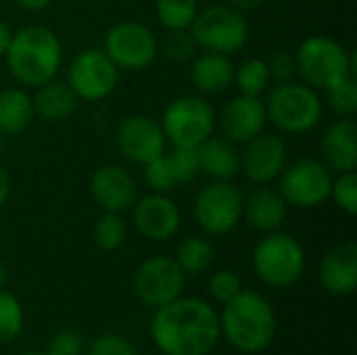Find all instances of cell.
<instances>
[{"label": "cell", "mask_w": 357, "mask_h": 355, "mask_svg": "<svg viewBox=\"0 0 357 355\" xmlns=\"http://www.w3.org/2000/svg\"><path fill=\"white\" fill-rule=\"evenodd\" d=\"M151 341L163 355H209L222 339L220 314L199 297H178L155 310Z\"/></svg>", "instance_id": "cell-1"}, {"label": "cell", "mask_w": 357, "mask_h": 355, "mask_svg": "<svg viewBox=\"0 0 357 355\" xmlns=\"http://www.w3.org/2000/svg\"><path fill=\"white\" fill-rule=\"evenodd\" d=\"M276 312L272 303L255 293L241 291L224 303L220 314V331L228 345L241 354L255 355L266 352L276 339Z\"/></svg>", "instance_id": "cell-2"}, {"label": "cell", "mask_w": 357, "mask_h": 355, "mask_svg": "<svg viewBox=\"0 0 357 355\" xmlns=\"http://www.w3.org/2000/svg\"><path fill=\"white\" fill-rule=\"evenodd\" d=\"M4 56L10 75L21 86L38 88L56 77L63 65V44L50 27L25 25L13 31Z\"/></svg>", "instance_id": "cell-3"}, {"label": "cell", "mask_w": 357, "mask_h": 355, "mask_svg": "<svg viewBox=\"0 0 357 355\" xmlns=\"http://www.w3.org/2000/svg\"><path fill=\"white\" fill-rule=\"evenodd\" d=\"M268 121L282 134H307L322 123L324 103L316 88L301 82L276 84L264 100Z\"/></svg>", "instance_id": "cell-4"}, {"label": "cell", "mask_w": 357, "mask_h": 355, "mask_svg": "<svg viewBox=\"0 0 357 355\" xmlns=\"http://www.w3.org/2000/svg\"><path fill=\"white\" fill-rule=\"evenodd\" d=\"M295 59L297 75L303 77V84L316 90H326L339 80L356 73L354 54L339 40L322 33L305 38L297 46Z\"/></svg>", "instance_id": "cell-5"}, {"label": "cell", "mask_w": 357, "mask_h": 355, "mask_svg": "<svg viewBox=\"0 0 357 355\" xmlns=\"http://www.w3.org/2000/svg\"><path fill=\"white\" fill-rule=\"evenodd\" d=\"M253 272L272 289L297 285L305 270V251L301 243L280 230L268 232L253 249Z\"/></svg>", "instance_id": "cell-6"}, {"label": "cell", "mask_w": 357, "mask_h": 355, "mask_svg": "<svg viewBox=\"0 0 357 355\" xmlns=\"http://www.w3.org/2000/svg\"><path fill=\"white\" fill-rule=\"evenodd\" d=\"M165 140L172 146L197 149L213 134L215 111L201 94H182L174 98L159 119Z\"/></svg>", "instance_id": "cell-7"}, {"label": "cell", "mask_w": 357, "mask_h": 355, "mask_svg": "<svg viewBox=\"0 0 357 355\" xmlns=\"http://www.w3.org/2000/svg\"><path fill=\"white\" fill-rule=\"evenodd\" d=\"M190 33L205 52H220V54H234L245 48L249 40V23L241 10L224 4H211L207 8H199Z\"/></svg>", "instance_id": "cell-8"}, {"label": "cell", "mask_w": 357, "mask_h": 355, "mask_svg": "<svg viewBox=\"0 0 357 355\" xmlns=\"http://www.w3.org/2000/svg\"><path fill=\"white\" fill-rule=\"evenodd\" d=\"M333 172L322 159L301 157L284 165L278 176V192L287 205L297 209H316L331 199Z\"/></svg>", "instance_id": "cell-9"}, {"label": "cell", "mask_w": 357, "mask_h": 355, "mask_svg": "<svg viewBox=\"0 0 357 355\" xmlns=\"http://www.w3.org/2000/svg\"><path fill=\"white\" fill-rule=\"evenodd\" d=\"M243 192L226 180H211L199 188L192 205L195 220L207 236H228L243 220Z\"/></svg>", "instance_id": "cell-10"}, {"label": "cell", "mask_w": 357, "mask_h": 355, "mask_svg": "<svg viewBox=\"0 0 357 355\" xmlns=\"http://www.w3.org/2000/svg\"><path fill=\"white\" fill-rule=\"evenodd\" d=\"M102 50L119 71H142L157 59L159 42L149 25L126 19L107 29Z\"/></svg>", "instance_id": "cell-11"}, {"label": "cell", "mask_w": 357, "mask_h": 355, "mask_svg": "<svg viewBox=\"0 0 357 355\" xmlns=\"http://www.w3.org/2000/svg\"><path fill=\"white\" fill-rule=\"evenodd\" d=\"M184 285H186V274L169 255H153L144 259L136 268L132 280L136 299L151 310H159L182 297Z\"/></svg>", "instance_id": "cell-12"}, {"label": "cell", "mask_w": 357, "mask_h": 355, "mask_svg": "<svg viewBox=\"0 0 357 355\" xmlns=\"http://www.w3.org/2000/svg\"><path fill=\"white\" fill-rule=\"evenodd\" d=\"M79 100L98 103L109 98L119 84V69L102 48L79 50L67 67V80Z\"/></svg>", "instance_id": "cell-13"}, {"label": "cell", "mask_w": 357, "mask_h": 355, "mask_svg": "<svg viewBox=\"0 0 357 355\" xmlns=\"http://www.w3.org/2000/svg\"><path fill=\"white\" fill-rule=\"evenodd\" d=\"M115 146L130 163L144 165L165 153L167 140L159 119L136 113L117 126Z\"/></svg>", "instance_id": "cell-14"}, {"label": "cell", "mask_w": 357, "mask_h": 355, "mask_svg": "<svg viewBox=\"0 0 357 355\" xmlns=\"http://www.w3.org/2000/svg\"><path fill=\"white\" fill-rule=\"evenodd\" d=\"M287 163V142L278 134L266 130L251 138L249 142H245V149L241 151V172L249 182L257 186L278 180Z\"/></svg>", "instance_id": "cell-15"}, {"label": "cell", "mask_w": 357, "mask_h": 355, "mask_svg": "<svg viewBox=\"0 0 357 355\" xmlns=\"http://www.w3.org/2000/svg\"><path fill=\"white\" fill-rule=\"evenodd\" d=\"M132 222L140 236L153 243H165L178 234L182 226V211L163 192H151L142 199H136L132 205Z\"/></svg>", "instance_id": "cell-16"}, {"label": "cell", "mask_w": 357, "mask_h": 355, "mask_svg": "<svg viewBox=\"0 0 357 355\" xmlns=\"http://www.w3.org/2000/svg\"><path fill=\"white\" fill-rule=\"evenodd\" d=\"M268 113L259 96L236 94L215 115V126H220L222 136L234 144H245L266 130Z\"/></svg>", "instance_id": "cell-17"}, {"label": "cell", "mask_w": 357, "mask_h": 355, "mask_svg": "<svg viewBox=\"0 0 357 355\" xmlns=\"http://www.w3.org/2000/svg\"><path fill=\"white\" fill-rule=\"evenodd\" d=\"M88 190L92 201L102 211H113V213L130 211L138 199L136 180L123 165L117 163H105L96 167L94 174L90 176Z\"/></svg>", "instance_id": "cell-18"}, {"label": "cell", "mask_w": 357, "mask_h": 355, "mask_svg": "<svg viewBox=\"0 0 357 355\" xmlns=\"http://www.w3.org/2000/svg\"><path fill=\"white\" fill-rule=\"evenodd\" d=\"M320 287L337 297L351 295L357 289V245L345 241L333 247L318 266Z\"/></svg>", "instance_id": "cell-19"}, {"label": "cell", "mask_w": 357, "mask_h": 355, "mask_svg": "<svg viewBox=\"0 0 357 355\" xmlns=\"http://www.w3.org/2000/svg\"><path fill=\"white\" fill-rule=\"evenodd\" d=\"M322 161L331 172H356L357 167V126L354 117H339L333 121L320 140Z\"/></svg>", "instance_id": "cell-20"}, {"label": "cell", "mask_w": 357, "mask_h": 355, "mask_svg": "<svg viewBox=\"0 0 357 355\" xmlns=\"http://www.w3.org/2000/svg\"><path fill=\"white\" fill-rule=\"evenodd\" d=\"M287 209L289 205L278 188H272L268 184H261L253 188L247 197H243V218L251 228L266 234L278 230L284 224Z\"/></svg>", "instance_id": "cell-21"}, {"label": "cell", "mask_w": 357, "mask_h": 355, "mask_svg": "<svg viewBox=\"0 0 357 355\" xmlns=\"http://www.w3.org/2000/svg\"><path fill=\"white\" fill-rule=\"evenodd\" d=\"M234 63L228 54L199 50L192 59L190 80L201 96H218L232 86Z\"/></svg>", "instance_id": "cell-22"}, {"label": "cell", "mask_w": 357, "mask_h": 355, "mask_svg": "<svg viewBox=\"0 0 357 355\" xmlns=\"http://www.w3.org/2000/svg\"><path fill=\"white\" fill-rule=\"evenodd\" d=\"M199 165L201 174L211 180L232 182L241 174V151L238 144L228 140L226 136H209L199 146Z\"/></svg>", "instance_id": "cell-23"}, {"label": "cell", "mask_w": 357, "mask_h": 355, "mask_svg": "<svg viewBox=\"0 0 357 355\" xmlns=\"http://www.w3.org/2000/svg\"><path fill=\"white\" fill-rule=\"evenodd\" d=\"M31 100H33L36 117L48 123H61L69 119L79 107V98L71 90V86L65 80H56V77L38 86Z\"/></svg>", "instance_id": "cell-24"}, {"label": "cell", "mask_w": 357, "mask_h": 355, "mask_svg": "<svg viewBox=\"0 0 357 355\" xmlns=\"http://www.w3.org/2000/svg\"><path fill=\"white\" fill-rule=\"evenodd\" d=\"M36 119L33 100L23 88L0 90V134H23Z\"/></svg>", "instance_id": "cell-25"}, {"label": "cell", "mask_w": 357, "mask_h": 355, "mask_svg": "<svg viewBox=\"0 0 357 355\" xmlns=\"http://www.w3.org/2000/svg\"><path fill=\"white\" fill-rule=\"evenodd\" d=\"M174 259L186 276H197L211 268L215 259V247L207 236H186L178 245Z\"/></svg>", "instance_id": "cell-26"}, {"label": "cell", "mask_w": 357, "mask_h": 355, "mask_svg": "<svg viewBox=\"0 0 357 355\" xmlns=\"http://www.w3.org/2000/svg\"><path fill=\"white\" fill-rule=\"evenodd\" d=\"M272 84L268 63L264 59H247L238 67H234V80L232 86L238 88V94H249V96H261Z\"/></svg>", "instance_id": "cell-27"}, {"label": "cell", "mask_w": 357, "mask_h": 355, "mask_svg": "<svg viewBox=\"0 0 357 355\" xmlns=\"http://www.w3.org/2000/svg\"><path fill=\"white\" fill-rule=\"evenodd\" d=\"M199 13V0H155V15L163 29H190Z\"/></svg>", "instance_id": "cell-28"}, {"label": "cell", "mask_w": 357, "mask_h": 355, "mask_svg": "<svg viewBox=\"0 0 357 355\" xmlns=\"http://www.w3.org/2000/svg\"><path fill=\"white\" fill-rule=\"evenodd\" d=\"M94 243L100 251H117L126 241V222L121 213L102 211L94 222Z\"/></svg>", "instance_id": "cell-29"}, {"label": "cell", "mask_w": 357, "mask_h": 355, "mask_svg": "<svg viewBox=\"0 0 357 355\" xmlns=\"http://www.w3.org/2000/svg\"><path fill=\"white\" fill-rule=\"evenodd\" d=\"M23 326L25 312L21 301L13 293L0 289V345L13 343L23 333Z\"/></svg>", "instance_id": "cell-30"}, {"label": "cell", "mask_w": 357, "mask_h": 355, "mask_svg": "<svg viewBox=\"0 0 357 355\" xmlns=\"http://www.w3.org/2000/svg\"><path fill=\"white\" fill-rule=\"evenodd\" d=\"M326 103L337 117H356L357 113V80L356 73L328 86Z\"/></svg>", "instance_id": "cell-31"}, {"label": "cell", "mask_w": 357, "mask_h": 355, "mask_svg": "<svg viewBox=\"0 0 357 355\" xmlns=\"http://www.w3.org/2000/svg\"><path fill=\"white\" fill-rule=\"evenodd\" d=\"M167 165L172 169V176L176 184H184L195 180L201 174L199 165V151L186 149V146H172V151H165Z\"/></svg>", "instance_id": "cell-32"}, {"label": "cell", "mask_w": 357, "mask_h": 355, "mask_svg": "<svg viewBox=\"0 0 357 355\" xmlns=\"http://www.w3.org/2000/svg\"><path fill=\"white\" fill-rule=\"evenodd\" d=\"M161 52L165 59L174 61V63H184V61H192L199 52V46L190 33V29H176V31H167Z\"/></svg>", "instance_id": "cell-33"}, {"label": "cell", "mask_w": 357, "mask_h": 355, "mask_svg": "<svg viewBox=\"0 0 357 355\" xmlns=\"http://www.w3.org/2000/svg\"><path fill=\"white\" fill-rule=\"evenodd\" d=\"M331 199L337 203L341 211L347 216L357 213V174L356 172H343L337 178H333L331 186Z\"/></svg>", "instance_id": "cell-34"}, {"label": "cell", "mask_w": 357, "mask_h": 355, "mask_svg": "<svg viewBox=\"0 0 357 355\" xmlns=\"http://www.w3.org/2000/svg\"><path fill=\"white\" fill-rule=\"evenodd\" d=\"M142 174H144V182L146 186L151 188V192H172L178 184L172 176V169L167 165V159H165V153L149 163L142 165Z\"/></svg>", "instance_id": "cell-35"}, {"label": "cell", "mask_w": 357, "mask_h": 355, "mask_svg": "<svg viewBox=\"0 0 357 355\" xmlns=\"http://www.w3.org/2000/svg\"><path fill=\"white\" fill-rule=\"evenodd\" d=\"M243 291V280L234 270H218L209 278V293L215 301L226 303Z\"/></svg>", "instance_id": "cell-36"}, {"label": "cell", "mask_w": 357, "mask_h": 355, "mask_svg": "<svg viewBox=\"0 0 357 355\" xmlns=\"http://www.w3.org/2000/svg\"><path fill=\"white\" fill-rule=\"evenodd\" d=\"M268 63V71L272 82L276 84H284V82H293L297 75V59H295V50H287L280 48L276 52L270 54Z\"/></svg>", "instance_id": "cell-37"}, {"label": "cell", "mask_w": 357, "mask_h": 355, "mask_svg": "<svg viewBox=\"0 0 357 355\" xmlns=\"http://www.w3.org/2000/svg\"><path fill=\"white\" fill-rule=\"evenodd\" d=\"M88 355H134V347L123 335L105 333L90 343Z\"/></svg>", "instance_id": "cell-38"}, {"label": "cell", "mask_w": 357, "mask_h": 355, "mask_svg": "<svg viewBox=\"0 0 357 355\" xmlns=\"http://www.w3.org/2000/svg\"><path fill=\"white\" fill-rule=\"evenodd\" d=\"M46 355H82L84 354V339L73 333V331H59L52 335L48 341V349L44 352Z\"/></svg>", "instance_id": "cell-39"}, {"label": "cell", "mask_w": 357, "mask_h": 355, "mask_svg": "<svg viewBox=\"0 0 357 355\" xmlns=\"http://www.w3.org/2000/svg\"><path fill=\"white\" fill-rule=\"evenodd\" d=\"M10 188H13V182H10V176L6 172V167L0 163V209L6 205L8 197H10Z\"/></svg>", "instance_id": "cell-40"}, {"label": "cell", "mask_w": 357, "mask_h": 355, "mask_svg": "<svg viewBox=\"0 0 357 355\" xmlns=\"http://www.w3.org/2000/svg\"><path fill=\"white\" fill-rule=\"evenodd\" d=\"M19 8L27 10V13H42L46 10L54 0H15Z\"/></svg>", "instance_id": "cell-41"}, {"label": "cell", "mask_w": 357, "mask_h": 355, "mask_svg": "<svg viewBox=\"0 0 357 355\" xmlns=\"http://www.w3.org/2000/svg\"><path fill=\"white\" fill-rule=\"evenodd\" d=\"M228 6H232V8H236V10H241V13H245V10H255V8H261L266 2H270V0H224Z\"/></svg>", "instance_id": "cell-42"}, {"label": "cell", "mask_w": 357, "mask_h": 355, "mask_svg": "<svg viewBox=\"0 0 357 355\" xmlns=\"http://www.w3.org/2000/svg\"><path fill=\"white\" fill-rule=\"evenodd\" d=\"M10 38H13V29L0 19V56H4V52L10 44Z\"/></svg>", "instance_id": "cell-43"}, {"label": "cell", "mask_w": 357, "mask_h": 355, "mask_svg": "<svg viewBox=\"0 0 357 355\" xmlns=\"http://www.w3.org/2000/svg\"><path fill=\"white\" fill-rule=\"evenodd\" d=\"M6 278H8V272H6V266H4V262L0 259V289H4V285H6Z\"/></svg>", "instance_id": "cell-44"}, {"label": "cell", "mask_w": 357, "mask_h": 355, "mask_svg": "<svg viewBox=\"0 0 357 355\" xmlns=\"http://www.w3.org/2000/svg\"><path fill=\"white\" fill-rule=\"evenodd\" d=\"M4 149H6V140H4V134H0V155L4 153Z\"/></svg>", "instance_id": "cell-45"}, {"label": "cell", "mask_w": 357, "mask_h": 355, "mask_svg": "<svg viewBox=\"0 0 357 355\" xmlns=\"http://www.w3.org/2000/svg\"><path fill=\"white\" fill-rule=\"evenodd\" d=\"M19 355H46V354H40V352H25V354H19Z\"/></svg>", "instance_id": "cell-46"}]
</instances>
